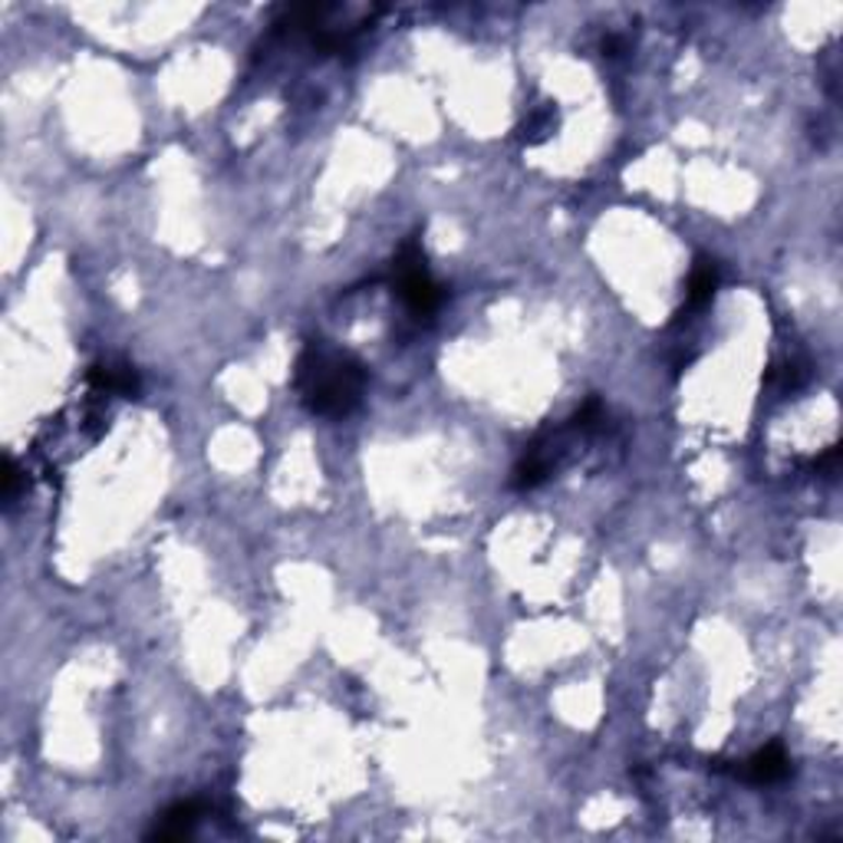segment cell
<instances>
[{"instance_id": "cell-4", "label": "cell", "mask_w": 843, "mask_h": 843, "mask_svg": "<svg viewBox=\"0 0 843 843\" xmlns=\"http://www.w3.org/2000/svg\"><path fill=\"white\" fill-rule=\"evenodd\" d=\"M198 817H202L198 800H179V804L165 807L155 817V827L148 830V840H185L195 830Z\"/></svg>"}, {"instance_id": "cell-7", "label": "cell", "mask_w": 843, "mask_h": 843, "mask_svg": "<svg viewBox=\"0 0 843 843\" xmlns=\"http://www.w3.org/2000/svg\"><path fill=\"white\" fill-rule=\"evenodd\" d=\"M17 491V465L14 458H4V501H14Z\"/></svg>"}, {"instance_id": "cell-1", "label": "cell", "mask_w": 843, "mask_h": 843, "mask_svg": "<svg viewBox=\"0 0 843 843\" xmlns=\"http://www.w3.org/2000/svg\"><path fill=\"white\" fill-rule=\"evenodd\" d=\"M293 386L313 416L344 419L363 402L366 366L344 350L326 347L323 340H310L297 357Z\"/></svg>"}, {"instance_id": "cell-5", "label": "cell", "mask_w": 843, "mask_h": 843, "mask_svg": "<svg viewBox=\"0 0 843 843\" xmlns=\"http://www.w3.org/2000/svg\"><path fill=\"white\" fill-rule=\"evenodd\" d=\"M86 380L96 393H112V396H125V399H132L139 393V373L129 363H112V360L96 363V366H89Z\"/></svg>"}, {"instance_id": "cell-2", "label": "cell", "mask_w": 843, "mask_h": 843, "mask_svg": "<svg viewBox=\"0 0 843 843\" xmlns=\"http://www.w3.org/2000/svg\"><path fill=\"white\" fill-rule=\"evenodd\" d=\"M396 290L419 320L432 316L442 306V287L432 280V274L425 267V251H422L419 238H409L396 254Z\"/></svg>"}, {"instance_id": "cell-6", "label": "cell", "mask_w": 843, "mask_h": 843, "mask_svg": "<svg viewBox=\"0 0 843 843\" xmlns=\"http://www.w3.org/2000/svg\"><path fill=\"white\" fill-rule=\"evenodd\" d=\"M715 287H719V267H715V261L699 257V261H696V267H693L689 287H686V303H689V310L706 306V303L712 300Z\"/></svg>"}, {"instance_id": "cell-3", "label": "cell", "mask_w": 843, "mask_h": 843, "mask_svg": "<svg viewBox=\"0 0 843 843\" xmlns=\"http://www.w3.org/2000/svg\"><path fill=\"white\" fill-rule=\"evenodd\" d=\"M787 774H791V758L781 742L764 745L742 764V778L751 784H774V781H784Z\"/></svg>"}]
</instances>
